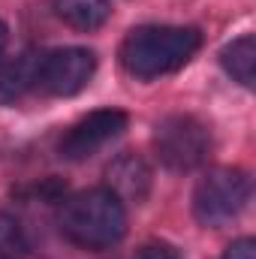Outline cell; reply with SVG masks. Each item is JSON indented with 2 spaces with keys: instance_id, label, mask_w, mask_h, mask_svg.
Returning <instances> with one entry per match:
<instances>
[{
  "instance_id": "obj_1",
  "label": "cell",
  "mask_w": 256,
  "mask_h": 259,
  "mask_svg": "<svg viewBox=\"0 0 256 259\" xmlns=\"http://www.w3.org/2000/svg\"><path fill=\"white\" fill-rule=\"evenodd\" d=\"M202 46V33L196 27H169V24H145L130 30L121 42V66L136 78H160L190 61Z\"/></svg>"
},
{
  "instance_id": "obj_2",
  "label": "cell",
  "mask_w": 256,
  "mask_h": 259,
  "mask_svg": "<svg viewBox=\"0 0 256 259\" xmlns=\"http://www.w3.org/2000/svg\"><path fill=\"white\" fill-rule=\"evenodd\" d=\"M61 232L84 250H106L127 232L124 202L109 187H94L72 196L61 211Z\"/></svg>"
},
{
  "instance_id": "obj_3",
  "label": "cell",
  "mask_w": 256,
  "mask_h": 259,
  "mask_svg": "<svg viewBox=\"0 0 256 259\" xmlns=\"http://www.w3.org/2000/svg\"><path fill=\"white\" fill-rule=\"evenodd\" d=\"M250 199V178L241 169H211L193 190V214L202 226L232 223Z\"/></svg>"
},
{
  "instance_id": "obj_4",
  "label": "cell",
  "mask_w": 256,
  "mask_h": 259,
  "mask_svg": "<svg viewBox=\"0 0 256 259\" xmlns=\"http://www.w3.org/2000/svg\"><path fill=\"white\" fill-rule=\"evenodd\" d=\"M154 148L163 166L175 172H190L211 154V133L193 115H169L154 130Z\"/></svg>"
},
{
  "instance_id": "obj_5",
  "label": "cell",
  "mask_w": 256,
  "mask_h": 259,
  "mask_svg": "<svg viewBox=\"0 0 256 259\" xmlns=\"http://www.w3.org/2000/svg\"><path fill=\"white\" fill-rule=\"evenodd\" d=\"M127 127V115L121 109H97L75 121L58 142V154L64 160H88L94 157L109 139H115Z\"/></svg>"
},
{
  "instance_id": "obj_6",
  "label": "cell",
  "mask_w": 256,
  "mask_h": 259,
  "mask_svg": "<svg viewBox=\"0 0 256 259\" xmlns=\"http://www.w3.org/2000/svg\"><path fill=\"white\" fill-rule=\"evenodd\" d=\"M97 69V55L91 49H58L42 58L39 69V88L49 91L52 97H75Z\"/></svg>"
},
{
  "instance_id": "obj_7",
  "label": "cell",
  "mask_w": 256,
  "mask_h": 259,
  "mask_svg": "<svg viewBox=\"0 0 256 259\" xmlns=\"http://www.w3.org/2000/svg\"><path fill=\"white\" fill-rule=\"evenodd\" d=\"M42 58L36 49L21 52L18 58L0 64V106H12L21 97H27L36 84H39V69H42Z\"/></svg>"
},
{
  "instance_id": "obj_8",
  "label": "cell",
  "mask_w": 256,
  "mask_h": 259,
  "mask_svg": "<svg viewBox=\"0 0 256 259\" xmlns=\"http://www.w3.org/2000/svg\"><path fill=\"white\" fill-rule=\"evenodd\" d=\"M109 190L118 196L121 202H142L151 190V169L142 157L136 154H121L112 166H109Z\"/></svg>"
},
{
  "instance_id": "obj_9",
  "label": "cell",
  "mask_w": 256,
  "mask_h": 259,
  "mask_svg": "<svg viewBox=\"0 0 256 259\" xmlns=\"http://www.w3.org/2000/svg\"><path fill=\"white\" fill-rule=\"evenodd\" d=\"M58 18L75 30H97L109 18V0H55Z\"/></svg>"
},
{
  "instance_id": "obj_10",
  "label": "cell",
  "mask_w": 256,
  "mask_h": 259,
  "mask_svg": "<svg viewBox=\"0 0 256 259\" xmlns=\"http://www.w3.org/2000/svg\"><path fill=\"white\" fill-rule=\"evenodd\" d=\"M220 64H223V69H226L238 84L250 88V84H253V66H256V42H253V36L244 33V36L232 39V42L220 52Z\"/></svg>"
},
{
  "instance_id": "obj_11",
  "label": "cell",
  "mask_w": 256,
  "mask_h": 259,
  "mask_svg": "<svg viewBox=\"0 0 256 259\" xmlns=\"http://www.w3.org/2000/svg\"><path fill=\"white\" fill-rule=\"evenodd\" d=\"M30 256V241L24 235V226L0 211V259H27Z\"/></svg>"
},
{
  "instance_id": "obj_12",
  "label": "cell",
  "mask_w": 256,
  "mask_h": 259,
  "mask_svg": "<svg viewBox=\"0 0 256 259\" xmlns=\"http://www.w3.org/2000/svg\"><path fill=\"white\" fill-rule=\"evenodd\" d=\"M220 259H256L253 238H238V241H232V244L223 250V256Z\"/></svg>"
},
{
  "instance_id": "obj_13",
  "label": "cell",
  "mask_w": 256,
  "mask_h": 259,
  "mask_svg": "<svg viewBox=\"0 0 256 259\" xmlns=\"http://www.w3.org/2000/svg\"><path fill=\"white\" fill-rule=\"evenodd\" d=\"M136 259H181V256H178L172 247H166V244H148V247L139 250Z\"/></svg>"
},
{
  "instance_id": "obj_14",
  "label": "cell",
  "mask_w": 256,
  "mask_h": 259,
  "mask_svg": "<svg viewBox=\"0 0 256 259\" xmlns=\"http://www.w3.org/2000/svg\"><path fill=\"white\" fill-rule=\"evenodd\" d=\"M6 42H9V30H6V24L0 21V58H3V52H6Z\"/></svg>"
}]
</instances>
